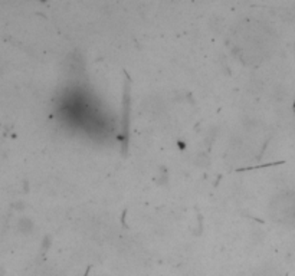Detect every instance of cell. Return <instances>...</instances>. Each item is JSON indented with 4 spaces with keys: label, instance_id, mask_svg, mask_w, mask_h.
I'll use <instances>...</instances> for the list:
<instances>
[{
    "label": "cell",
    "instance_id": "7a4b0ae2",
    "mask_svg": "<svg viewBox=\"0 0 295 276\" xmlns=\"http://www.w3.org/2000/svg\"><path fill=\"white\" fill-rule=\"evenodd\" d=\"M259 276H278V274H271V271H263Z\"/></svg>",
    "mask_w": 295,
    "mask_h": 276
},
{
    "label": "cell",
    "instance_id": "3957f363",
    "mask_svg": "<svg viewBox=\"0 0 295 276\" xmlns=\"http://www.w3.org/2000/svg\"><path fill=\"white\" fill-rule=\"evenodd\" d=\"M101 276H104V275H101Z\"/></svg>",
    "mask_w": 295,
    "mask_h": 276
},
{
    "label": "cell",
    "instance_id": "6da1fadb",
    "mask_svg": "<svg viewBox=\"0 0 295 276\" xmlns=\"http://www.w3.org/2000/svg\"><path fill=\"white\" fill-rule=\"evenodd\" d=\"M32 229H34V224H32V222H31L29 219H22V220L19 222V230H20V232L29 233Z\"/></svg>",
    "mask_w": 295,
    "mask_h": 276
}]
</instances>
